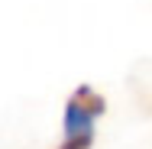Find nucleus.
<instances>
[{"instance_id":"obj_1","label":"nucleus","mask_w":152,"mask_h":149,"mask_svg":"<svg viewBox=\"0 0 152 149\" xmlns=\"http://www.w3.org/2000/svg\"><path fill=\"white\" fill-rule=\"evenodd\" d=\"M104 110H107V101L91 84H81L65 104V139H61L58 149H91L94 120Z\"/></svg>"}]
</instances>
